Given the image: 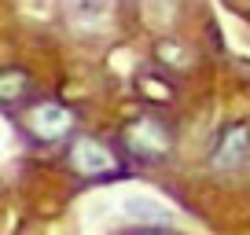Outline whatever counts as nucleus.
<instances>
[{
	"label": "nucleus",
	"instance_id": "1",
	"mask_svg": "<svg viewBox=\"0 0 250 235\" xmlns=\"http://www.w3.org/2000/svg\"><path fill=\"white\" fill-rule=\"evenodd\" d=\"M122 143H125V155H133L136 162L144 165H162L173 158V129L166 118L158 114H136L133 121H125L122 129Z\"/></svg>",
	"mask_w": 250,
	"mask_h": 235
},
{
	"label": "nucleus",
	"instance_id": "2",
	"mask_svg": "<svg viewBox=\"0 0 250 235\" xmlns=\"http://www.w3.org/2000/svg\"><path fill=\"white\" fill-rule=\"evenodd\" d=\"M66 165H70L74 176L81 180H118L122 176V162L118 155L96 136H78L66 147Z\"/></svg>",
	"mask_w": 250,
	"mask_h": 235
},
{
	"label": "nucleus",
	"instance_id": "3",
	"mask_svg": "<svg viewBox=\"0 0 250 235\" xmlns=\"http://www.w3.org/2000/svg\"><path fill=\"white\" fill-rule=\"evenodd\" d=\"M22 125L37 143H66L78 129V110L55 99H41L22 114Z\"/></svg>",
	"mask_w": 250,
	"mask_h": 235
},
{
	"label": "nucleus",
	"instance_id": "4",
	"mask_svg": "<svg viewBox=\"0 0 250 235\" xmlns=\"http://www.w3.org/2000/svg\"><path fill=\"white\" fill-rule=\"evenodd\" d=\"M247 162H250V121L235 118V121H228L217 133L210 155H206V165H210L217 176H232V173H239Z\"/></svg>",
	"mask_w": 250,
	"mask_h": 235
},
{
	"label": "nucleus",
	"instance_id": "5",
	"mask_svg": "<svg viewBox=\"0 0 250 235\" xmlns=\"http://www.w3.org/2000/svg\"><path fill=\"white\" fill-rule=\"evenodd\" d=\"M125 217L133 220V224H147V228H173L177 220H173V213L166 210L158 198H147V195H129L122 202Z\"/></svg>",
	"mask_w": 250,
	"mask_h": 235
},
{
	"label": "nucleus",
	"instance_id": "6",
	"mask_svg": "<svg viewBox=\"0 0 250 235\" xmlns=\"http://www.w3.org/2000/svg\"><path fill=\"white\" fill-rule=\"evenodd\" d=\"M33 96V78L22 66H0V107H19Z\"/></svg>",
	"mask_w": 250,
	"mask_h": 235
},
{
	"label": "nucleus",
	"instance_id": "7",
	"mask_svg": "<svg viewBox=\"0 0 250 235\" xmlns=\"http://www.w3.org/2000/svg\"><path fill=\"white\" fill-rule=\"evenodd\" d=\"M155 59L162 66H169V70H188V66H191V52H188L180 40H173V37H166V40L155 44Z\"/></svg>",
	"mask_w": 250,
	"mask_h": 235
},
{
	"label": "nucleus",
	"instance_id": "8",
	"mask_svg": "<svg viewBox=\"0 0 250 235\" xmlns=\"http://www.w3.org/2000/svg\"><path fill=\"white\" fill-rule=\"evenodd\" d=\"M136 88H140V96L151 99V103H173L177 99V88L166 78H155V74H140V78H136Z\"/></svg>",
	"mask_w": 250,
	"mask_h": 235
}]
</instances>
